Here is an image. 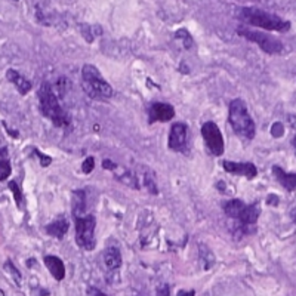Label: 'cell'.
I'll use <instances>...</instances> for the list:
<instances>
[{
	"instance_id": "1",
	"label": "cell",
	"mask_w": 296,
	"mask_h": 296,
	"mask_svg": "<svg viewBox=\"0 0 296 296\" xmlns=\"http://www.w3.org/2000/svg\"><path fill=\"white\" fill-rule=\"evenodd\" d=\"M39 107L45 117L54 123L56 128H62L70 124V117L67 111L61 107L58 96L55 94L54 88L49 81H43L39 89Z\"/></svg>"
},
{
	"instance_id": "2",
	"label": "cell",
	"mask_w": 296,
	"mask_h": 296,
	"mask_svg": "<svg viewBox=\"0 0 296 296\" xmlns=\"http://www.w3.org/2000/svg\"><path fill=\"white\" fill-rule=\"evenodd\" d=\"M240 16H242V21L253 27L264 28L269 31H280V33H286L290 30L289 21L283 19L279 15L269 14L256 8H243L240 11Z\"/></svg>"
},
{
	"instance_id": "3",
	"label": "cell",
	"mask_w": 296,
	"mask_h": 296,
	"mask_svg": "<svg viewBox=\"0 0 296 296\" xmlns=\"http://www.w3.org/2000/svg\"><path fill=\"white\" fill-rule=\"evenodd\" d=\"M81 88L84 94L94 99H108L113 96L111 84L102 79L99 70L92 64H86L81 68Z\"/></svg>"
},
{
	"instance_id": "4",
	"label": "cell",
	"mask_w": 296,
	"mask_h": 296,
	"mask_svg": "<svg viewBox=\"0 0 296 296\" xmlns=\"http://www.w3.org/2000/svg\"><path fill=\"white\" fill-rule=\"evenodd\" d=\"M228 121L232 131L247 139H253L256 134L255 121L250 117L243 99H234L229 104Z\"/></svg>"
},
{
	"instance_id": "5",
	"label": "cell",
	"mask_w": 296,
	"mask_h": 296,
	"mask_svg": "<svg viewBox=\"0 0 296 296\" xmlns=\"http://www.w3.org/2000/svg\"><path fill=\"white\" fill-rule=\"evenodd\" d=\"M222 206H224L225 215L239 221L244 229H249L252 225H255L259 214H261V209L256 203L255 204H244L242 200H237V199L228 200Z\"/></svg>"
},
{
	"instance_id": "6",
	"label": "cell",
	"mask_w": 296,
	"mask_h": 296,
	"mask_svg": "<svg viewBox=\"0 0 296 296\" xmlns=\"http://www.w3.org/2000/svg\"><path fill=\"white\" fill-rule=\"evenodd\" d=\"M76 218V243L83 250L95 249V227L96 219L94 215L74 216Z\"/></svg>"
},
{
	"instance_id": "7",
	"label": "cell",
	"mask_w": 296,
	"mask_h": 296,
	"mask_svg": "<svg viewBox=\"0 0 296 296\" xmlns=\"http://www.w3.org/2000/svg\"><path fill=\"white\" fill-rule=\"evenodd\" d=\"M237 33L247 39L252 43H256L265 54L276 55L280 54L283 51V43L279 39L269 36L267 33H262V31H255V30H249L246 27H239L237 28Z\"/></svg>"
},
{
	"instance_id": "8",
	"label": "cell",
	"mask_w": 296,
	"mask_h": 296,
	"mask_svg": "<svg viewBox=\"0 0 296 296\" xmlns=\"http://www.w3.org/2000/svg\"><path fill=\"white\" fill-rule=\"evenodd\" d=\"M202 136L209 148V151L214 156L224 154V138L221 134V129L214 121H206L202 126Z\"/></svg>"
},
{
	"instance_id": "9",
	"label": "cell",
	"mask_w": 296,
	"mask_h": 296,
	"mask_svg": "<svg viewBox=\"0 0 296 296\" xmlns=\"http://www.w3.org/2000/svg\"><path fill=\"white\" fill-rule=\"evenodd\" d=\"M187 139H188V129L185 123H174L171 128L167 147L172 151H184L187 147Z\"/></svg>"
},
{
	"instance_id": "10",
	"label": "cell",
	"mask_w": 296,
	"mask_h": 296,
	"mask_svg": "<svg viewBox=\"0 0 296 296\" xmlns=\"http://www.w3.org/2000/svg\"><path fill=\"white\" fill-rule=\"evenodd\" d=\"M150 124L154 121H169L174 119L175 116V108L171 104H164V102H154L150 107Z\"/></svg>"
},
{
	"instance_id": "11",
	"label": "cell",
	"mask_w": 296,
	"mask_h": 296,
	"mask_svg": "<svg viewBox=\"0 0 296 296\" xmlns=\"http://www.w3.org/2000/svg\"><path fill=\"white\" fill-rule=\"evenodd\" d=\"M222 166L231 175L246 176L249 179H252V178H255L258 175V169H256V166L253 163H240L225 160V162L222 163Z\"/></svg>"
},
{
	"instance_id": "12",
	"label": "cell",
	"mask_w": 296,
	"mask_h": 296,
	"mask_svg": "<svg viewBox=\"0 0 296 296\" xmlns=\"http://www.w3.org/2000/svg\"><path fill=\"white\" fill-rule=\"evenodd\" d=\"M43 261H45L46 268L51 271V274L54 276V279L56 282L64 280V277H66V267H64L62 259H59L58 256L46 255Z\"/></svg>"
},
{
	"instance_id": "13",
	"label": "cell",
	"mask_w": 296,
	"mask_h": 296,
	"mask_svg": "<svg viewBox=\"0 0 296 296\" xmlns=\"http://www.w3.org/2000/svg\"><path fill=\"white\" fill-rule=\"evenodd\" d=\"M6 79L11 81L12 84H15V88L18 89V92L21 95H27L31 89H33V84L31 81L27 80L23 74H19L16 70H12L9 68L6 71Z\"/></svg>"
},
{
	"instance_id": "14",
	"label": "cell",
	"mask_w": 296,
	"mask_h": 296,
	"mask_svg": "<svg viewBox=\"0 0 296 296\" xmlns=\"http://www.w3.org/2000/svg\"><path fill=\"white\" fill-rule=\"evenodd\" d=\"M68 227H70L68 221L64 216H61V218H56L54 222L48 224L45 229H46V232H48L49 236H52L55 239H59V240H61V239L67 234Z\"/></svg>"
},
{
	"instance_id": "15",
	"label": "cell",
	"mask_w": 296,
	"mask_h": 296,
	"mask_svg": "<svg viewBox=\"0 0 296 296\" xmlns=\"http://www.w3.org/2000/svg\"><path fill=\"white\" fill-rule=\"evenodd\" d=\"M272 174L276 176V179L282 184L283 188H286L287 191H295L296 174H287V172H284L282 167H279V166H272Z\"/></svg>"
},
{
	"instance_id": "16",
	"label": "cell",
	"mask_w": 296,
	"mask_h": 296,
	"mask_svg": "<svg viewBox=\"0 0 296 296\" xmlns=\"http://www.w3.org/2000/svg\"><path fill=\"white\" fill-rule=\"evenodd\" d=\"M104 262L108 269H117L121 267V255L117 247H110L104 252Z\"/></svg>"
},
{
	"instance_id": "17",
	"label": "cell",
	"mask_w": 296,
	"mask_h": 296,
	"mask_svg": "<svg viewBox=\"0 0 296 296\" xmlns=\"http://www.w3.org/2000/svg\"><path fill=\"white\" fill-rule=\"evenodd\" d=\"M86 207V193L83 189H77L73 193V215L81 216Z\"/></svg>"
},
{
	"instance_id": "18",
	"label": "cell",
	"mask_w": 296,
	"mask_h": 296,
	"mask_svg": "<svg viewBox=\"0 0 296 296\" xmlns=\"http://www.w3.org/2000/svg\"><path fill=\"white\" fill-rule=\"evenodd\" d=\"M8 187H9V189L12 191V196H14L15 203L18 204V207H21V206H23V202H24V196H23L21 187H19L15 181H11V182L8 184Z\"/></svg>"
},
{
	"instance_id": "19",
	"label": "cell",
	"mask_w": 296,
	"mask_h": 296,
	"mask_svg": "<svg viewBox=\"0 0 296 296\" xmlns=\"http://www.w3.org/2000/svg\"><path fill=\"white\" fill-rule=\"evenodd\" d=\"M144 182H145V187L151 193V194H157L159 189H157V182H156V176L153 172H147L144 176Z\"/></svg>"
},
{
	"instance_id": "20",
	"label": "cell",
	"mask_w": 296,
	"mask_h": 296,
	"mask_svg": "<svg viewBox=\"0 0 296 296\" xmlns=\"http://www.w3.org/2000/svg\"><path fill=\"white\" fill-rule=\"evenodd\" d=\"M175 37L176 39H181L182 45H184L187 49H189V48L193 46V37H191V34H189L185 28H181V30H178V31L175 33Z\"/></svg>"
},
{
	"instance_id": "21",
	"label": "cell",
	"mask_w": 296,
	"mask_h": 296,
	"mask_svg": "<svg viewBox=\"0 0 296 296\" xmlns=\"http://www.w3.org/2000/svg\"><path fill=\"white\" fill-rule=\"evenodd\" d=\"M11 172H12L11 162L8 159H0V181L8 179L9 175H11Z\"/></svg>"
},
{
	"instance_id": "22",
	"label": "cell",
	"mask_w": 296,
	"mask_h": 296,
	"mask_svg": "<svg viewBox=\"0 0 296 296\" xmlns=\"http://www.w3.org/2000/svg\"><path fill=\"white\" fill-rule=\"evenodd\" d=\"M5 268L8 269L9 272H11V276L14 277V280H15V283L19 286L21 284V272L18 271V269L15 268V265L11 262V261H6V264H5Z\"/></svg>"
},
{
	"instance_id": "23",
	"label": "cell",
	"mask_w": 296,
	"mask_h": 296,
	"mask_svg": "<svg viewBox=\"0 0 296 296\" xmlns=\"http://www.w3.org/2000/svg\"><path fill=\"white\" fill-rule=\"evenodd\" d=\"M95 167V159L94 157H86L84 159V162L81 163V171H83V174H91L92 171H94Z\"/></svg>"
},
{
	"instance_id": "24",
	"label": "cell",
	"mask_w": 296,
	"mask_h": 296,
	"mask_svg": "<svg viewBox=\"0 0 296 296\" xmlns=\"http://www.w3.org/2000/svg\"><path fill=\"white\" fill-rule=\"evenodd\" d=\"M34 153H36V156L40 159V164L43 166V167H46V166H49V164L52 163V159H51L49 156L43 154V153H41V151H39V150H36V148H34Z\"/></svg>"
},
{
	"instance_id": "25",
	"label": "cell",
	"mask_w": 296,
	"mask_h": 296,
	"mask_svg": "<svg viewBox=\"0 0 296 296\" xmlns=\"http://www.w3.org/2000/svg\"><path fill=\"white\" fill-rule=\"evenodd\" d=\"M284 134V128H283L282 123H274L272 128H271V135L276 136V138H280Z\"/></svg>"
},
{
	"instance_id": "26",
	"label": "cell",
	"mask_w": 296,
	"mask_h": 296,
	"mask_svg": "<svg viewBox=\"0 0 296 296\" xmlns=\"http://www.w3.org/2000/svg\"><path fill=\"white\" fill-rule=\"evenodd\" d=\"M157 296H171V289H169V286L167 284H163L160 286L159 289H157Z\"/></svg>"
},
{
	"instance_id": "27",
	"label": "cell",
	"mask_w": 296,
	"mask_h": 296,
	"mask_svg": "<svg viewBox=\"0 0 296 296\" xmlns=\"http://www.w3.org/2000/svg\"><path fill=\"white\" fill-rule=\"evenodd\" d=\"M102 167H104V169H110V171H116V169H117V166L111 162V160H108V159H105V160L102 162Z\"/></svg>"
},
{
	"instance_id": "28",
	"label": "cell",
	"mask_w": 296,
	"mask_h": 296,
	"mask_svg": "<svg viewBox=\"0 0 296 296\" xmlns=\"http://www.w3.org/2000/svg\"><path fill=\"white\" fill-rule=\"evenodd\" d=\"M267 203L271 204V206H277V204H279V199H277L274 194H271V196L268 197V200H267Z\"/></svg>"
},
{
	"instance_id": "29",
	"label": "cell",
	"mask_w": 296,
	"mask_h": 296,
	"mask_svg": "<svg viewBox=\"0 0 296 296\" xmlns=\"http://www.w3.org/2000/svg\"><path fill=\"white\" fill-rule=\"evenodd\" d=\"M176 296H196L194 290H179Z\"/></svg>"
},
{
	"instance_id": "30",
	"label": "cell",
	"mask_w": 296,
	"mask_h": 296,
	"mask_svg": "<svg viewBox=\"0 0 296 296\" xmlns=\"http://www.w3.org/2000/svg\"><path fill=\"white\" fill-rule=\"evenodd\" d=\"M3 126H5V128H6V131H8V132H9V134H11V135H14V138H18V132H16V131H12V129H9V128H8V124H6V123H3Z\"/></svg>"
},
{
	"instance_id": "31",
	"label": "cell",
	"mask_w": 296,
	"mask_h": 296,
	"mask_svg": "<svg viewBox=\"0 0 296 296\" xmlns=\"http://www.w3.org/2000/svg\"><path fill=\"white\" fill-rule=\"evenodd\" d=\"M6 154H8V150H6V148H2V150H0V157H2V159H5V157H6Z\"/></svg>"
},
{
	"instance_id": "32",
	"label": "cell",
	"mask_w": 296,
	"mask_h": 296,
	"mask_svg": "<svg viewBox=\"0 0 296 296\" xmlns=\"http://www.w3.org/2000/svg\"><path fill=\"white\" fill-rule=\"evenodd\" d=\"M94 296H107L105 293H102V292H99V290H95Z\"/></svg>"
},
{
	"instance_id": "33",
	"label": "cell",
	"mask_w": 296,
	"mask_h": 296,
	"mask_svg": "<svg viewBox=\"0 0 296 296\" xmlns=\"http://www.w3.org/2000/svg\"><path fill=\"white\" fill-rule=\"evenodd\" d=\"M218 188L219 189L225 188V185H224V182H222V181H221V182H218Z\"/></svg>"
},
{
	"instance_id": "34",
	"label": "cell",
	"mask_w": 296,
	"mask_h": 296,
	"mask_svg": "<svg viewBox=\"0 0 296 296\" xmlns=\"http://www.w3.org/2000/svg\"><path fill=\"white\" fill-rule=\"evenodd\" d=\"M292 144H293V148H295V151H296V135H295V138H293V142H292Z\"/></svg>"
},
{
	"instance_id": "35",
	"label": "cell",
	"mask_w": 296,
	"mask_h": 296,
	"mask_svg": "<svg viewBox=\"0 0 296 296\" xmlns=\"http://www.w3.org/2000/svg\"><path fill=\"white\" fill-rule=\"evenodd\" d=\"M293 219H295V222H296V210L293 212Z\"/></svg>"
},
{
	"instance_id": "36",
	"label": "cell",
	"mask_w": 296,
	"mask_h": 296,
	"mask_svg": "<svg viewBox=\"0 0 296 296\" xmlns=\"http://www.w3.org/2000/svg\"><path fill=\"white\" fill-rule=\"evenodd\" d=\"M0 296H5V293H3V292H2V290H0Z\"/></svg>"
},
{
	"instance_id": "37",
	"label": "cell",
	"mask_w": 296,
	"mask_h": 296,
	"mask_svg": "<svg viewBox=\"0 0 296 296\" xmlns=\"http://www.w3.org/2000/svg\"><path fill=\"white\" fill-rule=\"evenodd\" d=\"M15 2H18V0H15Z\"/></svg>"
}]
</instances>
